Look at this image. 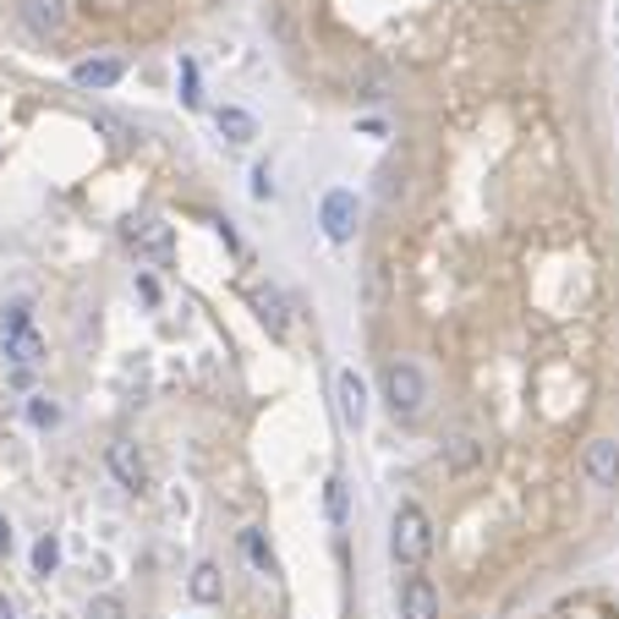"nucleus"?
<instances>
[{"instance_id": "7ed1b4c3", "label": "nucleus", "mask_w": 619, "mask_h": 619, "mask_svg": "<svg viewBox=\"0 0 619 619\" xmlns=\"http://www.w3.org/2000/svg\"><path fill=\"white\" fill-rule=\"evenodd\" d=\"M318 220H323V236H329V242H351V236H356V192H345V186L323 192Z\"/></svg>"}, {"instance_id": "5701e85b", "label": "nucleus", "mask_w": 619, "mask_h": 619, "mask_svg": "<svg viewBox=\"0 0 619 619\" xmlns=\"http://www.w3.org/2000/svg\"><path fill=\"white\" fill-rule=\"evenodd\" d=\"M181 99H186V105L203 99V94H198V61H186V55H181Z\"/></svg>"}, {"instance_id": "aec40b11", "label": "nucleus", "mask_w": 619, "mask_h": 619, "mask_svg": "<svg viewBox=\"0 0 619 619\" xmlns=\"http://www.w3.org/2000/svg\"><path fill=\"white\" fill-rule=\"evenodd\" d=\"M28 423H33V428H55V423H61V406H55L50 395H33V401H28Z\"/></svg>"}, {"instance_id": "2eb2a0df", "label": "nucleus", "mask_w": 619, "mask_h": 619, "mask_svg": "<svg viewBox=\"0 0 619 619\" xmlns=\"http://www.w3.org/2000/svg\"><path fill=\"white\" fill-rule=\"evenodd\" d=\"M186 593H192L198 604H220V598H225V576H220V565H214V559H203V565L192 570Z\"/></svg>"}, {"instance_id": "4468645a", "label": "nucleus", "mask_w": 619, "mask_h": 619, "mask_svg": "<svg viewBox=\"0 0 619 619\" xmlns=\"http://www.w3.org/2000/svg\"><path fill=\"white\" fill-rule=\"evenodd\" d=\"M482 456H488V445H482L477 434H456V439L445 445V466H450V471H471V466H482Z\"/></svg>"}, {"instance_id": "0eeeda50", "label": "nucleus", "mask_w": 619, "mask_h": 619, "mask_svg": "<svg viewBox=\"0 0 619 619\" xmlns=\"http://www.w3.org/2000/svg\"><path fill=\"white\" fill-rule=\"evenodd\" d=\"M401 619H439V587L423 570L401 581Z\"/></svg>"}, {"instance_id": "6ab92c4d", "label": "nucleus", "mask_w": 619, "mask_h": 619, "mask_svg": "<svg viewBox=\"0 0 619 619\" xmlns=\"http://www.w3.org/2000/svg\"><path fill=\"white\" fill-rule=\"evenodd\" d=\"M378 198H384V203L406 198V170H401V164H384V170H378Z\"/></svg>"}, {"instance_id": "39448f33", "label": "nucleus", "mask_w": 619, "mask_h": 619, "mask_svg": "<svg viewBox=\"0 0 619 619\" xmlns=\"http://www.w3.org/2000/svg\"><path fill=\"white\" fill-rule=\"evenodd\" d=\"M581 471L598 493H615L619 488V439H593L587 456H581Z\"/></svg>"}, {"instance_id": "4be33fe9", "label": "nucleus", "mask_w": 619, "mask_h": 619, "mask_svg": "<svg viewBox=\"0 0 619 619\" xmlns=\"http://www.w3.org/2000/svg\"><path fill=\"white\" fill-rule=\"evenodd\" d=\"M323 504H329V521H334V526H345V482H340V477H329V482H323Z\"/></svg>"}, {"instance_id": "a211bd4d", "label": "nucleus", "mask_w": 619, "mask_h": 619, "mask_svg": "<svg viewBox=\"0 0 619 619\" xmlns=\"http://www.w3.org/2000/svg\"><path fill=\"white\" fill-rule=\"evenodd\" d=\"M242 548H247V559L264 570V576H275V554H269V543H264V532H242Z\"/></svg>"}, {"instance_id": "f3484780", "label": "nucleus", "mask_w": 619, "mask_h": 619, "mask_svg": "<svg viewBox=\"0 0 619 619\" xmlns=\"http://www.w3.org/2000/svg\"><path fill=\"white\" fill-rule=\"evenodd\" d=\"M22 329H33V302H6V312H0V340L6 334H22Z\"/></svg>"}, {"instance_id": "1a4fd4ad", "label": "nucleus", "mask_w": 619, "mask_h": 619, "mask_svg": "<svg viewBox=\"0 0 619 619\" xmlns=\"http://www.w3.org/2000/svg\"><path fill=\"white\" fill-rule=\"evenodd\" d=\"M121 77H127V61H116V55H94V61H77V66H72V83L88 88V94L116 88Z\"/></svg>"}, {"instance_id": "20e7f679", "label": "nucleus", "mask_w": 619, "mask_h": 619, "mask_svg": "<svg viewBox=\"0 0 619 619\" xmlns=\"http://www.w3.org/2000/svg\"><path fill=\"white\" fill-rule=\"evenodd\" d=\"M17 17L33 39H61L66 33V0H17Z\"/></svg>"}, {"instance_id": "f8f14e48", "label": "nucleus", "mask_w": 619, "mask_h": 619, "mask_svg": "<svg viewBox=\"0 0 619 619\" xmlns=\"http://www.w3.org/2000/svg\"><path fill=\"white\" fill-rule=\"evenodd\" d=\"M253 308H258L264 329H269L275 340H286V334H291V312H286V297H280L275 286H258V291H253Z\"/></svg>"}, {"instance_id": "a878e982", "label": "nucleus", "mask_w": 619, "mask_h": 619, "mask_svg": "<svg viewBox=\"0 0 619 619\" xmlns=\"http://www.w3.org/2000/svg\"><path fill=\"white\" fill-rule=\"evenodd\" d=\"M0 554H11V521L0 515Z\"/></svg>"}, {"instance_id": "bb28decb", "label": "nucleus", "mask_w": 619, "mask_h": 619, "mask_svg": "<svg viewBox=\"0 0 619 619\" xmlns=\"http://www.w3.org/2000/svg\"><path fill=\"white\" fill-rule=\"evenodd\" d=\"M0 619H17V615H11V604H6V598H0Z\"/></svg>"}, {"instance_id": "9d476101", "label": "nucleus", "mask_w": 619, "mask_h": 619, "mask_svg": "<svg viewBox=\"0 0 619 619\" xmlns=\"http://www.w3.org/2000/svg\"><path fill=\"white\" fill-rule=\"evenodd\" d=\"M334 401H340V423H345V428H362V423H367V384L356 378V367H345V373L334 378Z\"/></svg>"}, {"instance_id": "ddd939ff", "label": "nucleus", "mask_w": 619, "mask_h": 619, "mask_svg": "<svg viewBox=\"0 0 619 619\" xmlns=\"http://www.w3.org/2000/svg\"><path fill=\"white\" fill-rule=\"evenodd\" d=\"M0 345H6V356H11L17 367H39V362H44V334H39V329H22V334H6Z\"/></svg>"}, {"instance_id": "b1692460", "label": "nucleus", "mask_w": 619, "mask_h": 619, "mask_svg": "<svg viewBox=\"0 0 619 619\" xmlns=\"http://www.w3.org/2000/svg\"><path fill=\"white\" fill-rule=\"evenodd\" d=\"M253 198H275V170H269V164L253 170Z\"/></svg>"}, {"instance_id": "6e6552de", "label": "nucleus", "mask_w": 619, "mask_h": 619, "mask_svg": "<svg viewBox=\"0 0 619 619\" xmlns=\"http://www.w3.org/2000/svg\"><path fill=\"white\" fill-rule=\"evenodd\" d=\"M127 242H132L138 258L170 264V225H164V220H132V225H127Z\"/></svg>"}, {"instance_id": "f03ea898", "label": "nucleus", "mask_w": 619, "mask_h": 619, "mask_svg": "<svg viewBox=\"0 0 619 619\" xmlns=\"http://www.w3.org/2000/svg\"><path fill=\"white\" fill-rule=\"evenodd\" d=\"M384 406H389L395 423H417L428 412V373L412 356L384 362Z\"/></svg>"}, {"instance_id": "f257e3e1", "label": "nucleus", "mask_w": 619, "mask_h": 619, "mask_svg": "<svg viewBox=\"0 0 619 619\" xmlns=\"http://www.w3.org/2000/svg\"><path fill=\"white\" fill-rule=\"evenodd\" d=\"M428 554H434V521L417 499H401L395 515H389V559L401 570H423Z\"/></svg>"}, {"instance_id": "393cba45", "label": "nucleus", "mask_w": 619, "mask_h": 619, "mask_svg": "<svg viewBox=\"0 0 619 619\" xmlns=\"http://www.w3.org/2000/svg\"><path fill=\"white\" fill-rule=\"evenodd\" d=\"M138 297H143L149 308L159 302V280H154V275H138Z\"/></svg>"}, {"instance_id": "412c9836", "label": "nucleus", "mask_w": 619, "mask_h": 619, "mask_svg": "<svg viewBox=\"0 0 619 619\" xmlns=\"http://www.w3.org/2000/svg\"><path fill=\"white\" fill-rule=\"evenodd\" d=\"M88 619H127V598H121V593H99V598L88 604Z\"/></svg>"}, {"instance_id": "9b49d317", "label": "nucleus", "mask_w": 619, "mask_h": 619, "mask_svg": "<svg viewBox=\"0 0 619 619\" xmlns=\"http://www.w3.org/2000/svg\"><path fill=\"white\" fill-rule=\"evenodd\" d=\"M214 127H220V138H225V143H236V149L258 143V116H253V110H242V105H220V110H214Z\"/></svg>"}, {"instance_id": "dca6fc26", "label": "nucleus", "mask_w": 619, "mask_h": 619, "mask_svg": "<svg viewBox=\"0 0 619 619\" xmlns=\"http://www.w3.org/2000/svg\"><path fill=\"white\" fill-rule=\"evenodd\" d=\"M55 570H61V537H55V532H44V537L33 543V576H44V581H50Z\"/></svg>"}, {"instance_id": "423d86ee", "label": "nucleus", "mask_w": 619, "mask_h": 619, "mask_svg": "<svg viewBox=\"0 0 619 619\" xmlns=\"http://www.w3.org/2000/svg\"><path fill=\"white\" fill-rule=\"evenodd\" d=\"M105 466H110V477H116L127 493H143V488H149V466H143V456H138L132 439H116V445L105 450Z\"/></svg>"}]
</instances>
